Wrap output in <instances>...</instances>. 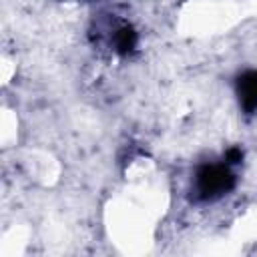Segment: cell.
Returning <instances> with one entry per match:
<instances>
[{
	"mask_svg": "<svg viewBox=\"0 0 257 257\" xmlns=\"http://www.w3.org/2000/svg\"><path fill=\"white\" fill-rule=\"evenodd\" d=\"M235 187V175L227 165H203L195 177V191L201 201L223 197Z\"/></svg>",
	"mask_w": 257,
	"mask_h": 257,
	"instance_id": "cell-1",
	"label": "cell"
},
{
	"mask_svg": "<svg viewBox=\"0 0 257 257\" xmlns=\"http://www.w3.org/2000/svg\"><path fill=\"white\" fill-rule=\"evenodd\" d=\"M237 96L247 114L257 112V70H245L237 78Z\"/></svg>",
	"mask_w": 257,
	"mask_h": 257,
	"instance_id": "cell-2",
	"label": "cell"
},
{
	"mask_svg": "<svg viewBox=\"0 0 257 257\" xmlns=\"http://www.w3.org/2000/svg\"><path fill=\"white\" fill-rule=\"evenodd\" d=\"M137 46V32L131 26H122L114 32V48L120 54H128Z\"/></svg>",
	"mask_w": 257,
	"mask_h": 257,
	"instance_id": "cell-3",
	"label": "cell"
},
{
	"mask_svg": "<svg viewBox=\"0 0 257 257\" xmlns=\"http://www.w3.org/2000/svg\"><path fill=\"white\" fill-rule=\"evenodd\" d=\"M241 159H243V153H241V149H229V151H227V163L235 165V163H239Z\"/></svg>",
	"mask_w": 257,
	"mask_h": 257,
	"instance_id": "cell-4",
	"label": "cell"
}]
</instances>
